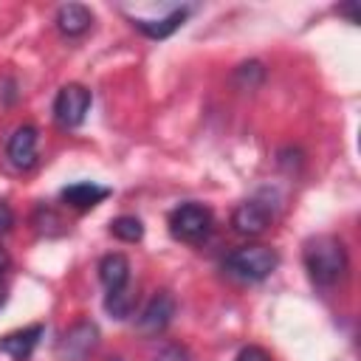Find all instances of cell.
I'll return each mask as SVG.
<instances>
[{
	"mask_svg": "<svg viewBox=\"0 0 361 361\" xmlns=\"http://www.w3.org/2000/svg\"><path fill=\"white\" fill-rule=\"evenodd\" d=\"M302 259H305L307 276L322 288H330V285L341 282L350 271V257H347L344 243L338 237H330V234L310 237L305 243Z\"/></svg>",
	"mask_w": 361,
	"mask_h": 361,
	"instance_id": "6da1fadb",
	"label": "cell"
},
{
	"mask_svg": "<svg viewBox=\"0 0 361 361\" xmlns=\"http://www.w3.org/2000/svg\"><path fill=\"white\" fill-rule=\"evenodd\" d=\"M279 265V254L271 248V245H243V248H234L223 268L243 279V282H262L265 276H271Z\"/></svg>",
	"mask_w": 361,
	"mask_h": 361,
	"instance_id": "7a4b0ae2",
	"label": "cell"
},
{
	"mask_svg": "<svg viewBox=\"0 0 361 361\" xmlns=\"http://www.w3.org/2000/svg\"><path fill=\"white\" fill-rule=\"evenodd\" d=\"M212 212L200 203H183L169 214V231L175 240L197 243L212 231Z\"/></svg>",
	"mask_w": 361,
	"mask_h": 361,
	"instance_id": "3957f363",
	"label": "cell"
},
{
	"mask_svg": "<svg viewBox=\"0 0 361 361\" xmlns=\"http://www.w3.org/2000/svg\"><path fill=\"white\" fill-rule=\"evenodd\" d=\"M90 110V90L85 85H65L59 87L56 99H54V118L62 124V127H79L85 121Z\"/></svg>",
	"mask_w": 361,
	"mask_h": 361,
	"instance_id": "277c9868",
	"label": "cell"
},
{
	"mask_svg": "<svg viewBox=\"0 0 361 361\" xmlns=\"http://www.w3.org/2000/svg\"><path fill=\"white\" fill-rule=\"evenodd\" d=\"M96 344H99V327L93 322L82 319L62 333V338L56 344V355L62 361H85L96 350Z\"/></svg>",
	"mask_w": 361,
	"mask_h": 361,
	"instance_id": "5b68a950",
	"label": "cell"
},
{
	"mask_svg": "<svg viewBox=\"0 0 361 361\" xmlns=\"http://www.w3.org/2000/svg\"><path fill=\"white\" fill-rule=\"evenodd\" d=\"M37 141H39V133L34 124H20L11 135H8V144H6V155L11 161V166L17 169H31L37 164Z\"/></svg>",
	"mask_w": 361,
	"mask_h": 361,
	"instance_id": "8992f818",
	"label": "cell"
},
{
	"mask_svg": "<svg viewBox=\"0 0 361 361\" xmlns=\"http://www.w3.org/2000/svg\"><path fill=\"white\" fill-rule=\"evenodd\" d=\"M271 223V212L268 206H262L259 200H245L240 203L234 212H231V226L237 234H245V237H257L268 228Z\"/></svg>",
	"mask_w": 361,
	"mask_h": 361,
	"instance_id": "52a82bcc",
	"label": "cell"
},
{
	"mask_svg": "<svg viewBox=\"0 0 361 361\" xmlns=\"http://www.w3.org/2000/svg\"><path fill=\"white\" fill-rule=\"evenodd\" d=\"M175 316V299L169 293H155L149 299V305L141 310L138 316V327L144 333H161Z\"/></svg>",
	"mask_w": 361,
	"mask_h": 361,
	"instance_id": "ba28073f",
	"label": "cell"
},
{
	"mask_svg": "<svg viewBox=\"0 0 361 361\" xmlns=\"http://www.w3.org/2000/svg\"><path fill=\"white\" fill-rule=\"evenodd\" d=\"M42 333H45V324H31V327L14 330V333H8V336L0 338V350L6 355H11L14 361H25L34 353V347L39 344Z\"/></svg>",
	"mask_w": 361,
	"mask_h": 361,
	"instance_id": "9c48e42d",
	"label": "cell"
},
{
	"mask_svg": "<svg viewBox=\"0 0 361 361\" xmlns=\"http://www.w3.org/2000/svg\"><path fill=\"white\" fill-rule=\"evenodd\" d=\"M186 17H189V8L186 6H180V8H172L166 17H161V20H144V17H133V25L144 34V37H149V39H166L169 34H175L183 23H186Z\"/></svg>",
	"mask_w": 361,
	"mask_h": 361,
	"instance_id": "30bf717a",
	"label": "cell"
},
{
	"mask_svg": "<svg viewBox=\"0 0 361 361\" xmlns=\"http://www.w3.org/2000/svg\"><path fill=\"white\" fill-rule=\"evenodd\" d=\"M59 197L73 206V209H93L96 203H102L104 197H110V189L107 186H99L93 180H79V183H71L59 192Z\"/></svg>",
	"mask_w": 361,
	"mask_h": 361,
	"instance_id": "8fae6325",
	"label": "cell"
},
{
	"mask_svg": "<svg viewBox=\"0 0 361 361\" xmlns=\"http://www.w3.org/2000/svg\"><path fill=\"white\" fill-rule=\"evenodd\" d=\"M99 279L107 288V293L130 288V262L124 254H107L99 262Z\"/></svg>",
	"mask_w": 361,
	"mask_h": 361,
	"instance_id": "7c38bea8",
	"label": "cell"
},
{
	"mask_svg": "<svg viewBox=\"0 0 361 361\" xmlns=\"http://www.w3.org/2000/svg\"><path fill=\"white\" fill-rule=\"evenodd\" d=\"M90 23H93V14H90V8L82 6V3H65V6H59V11H56V28H59L65 37H79V34H85V31L90 28Z\"/></svg>",
	"mask_w": 361,
	"mask_h": 361,
	"instance_id": "4fadbf2b",
	"label": "cell"
},
{
	"mask_svg": "<svg viewBox=\"0 0 361 361\" xmlns=\"http://www.w3.org/2000/svg\"><path fill=\"white\" fill-rule=\"evenodd\" d=\"M133 307H135V293H133V288L107 293V299H104V310H107L110 316H116V319H127V316L133 313Z\"/></svg>",
	"mask_w": 361,
	"mask_h": 361,
	"instance_id": "5bb4252c",
	"label": "cell"
},
{
	"mask_svg": "<svg viewBox=\"0 0 361 361\" xmlns=\"http://www.w3.org/2000/svg\"><path fill=\"white\" fill-rule=\"evenodd\" d=\"M110 231H113L118 240H124V243H138V240L144 237V226H141V220L133 217V214L116 217L113 226H110Z\"/></svg>",
	"mask_w": 361,
	"mask_h": 361,
	"instance_id": "9a60e30c",
	"label": "cell"
},
{
	"mask_svg": "<svg viewBox=\"0 0 361 361\" xmlns=\"http://www.w3.org/2000/svg\"><path fill=\"white\" fill-rule=\"evenodd\" d=\"M234 361H271V355H268L262 347L248 344V347H243V350L237 353V358H234Z\"/></svg>",
	"mask_w": 361,
	"mask_h": 361,
	"instance_id": "2e32d148",
	"label": "cell"
},
{
	"mask_svg": "<svg viewBox=\"0 0 361 361\" xmlns=\"http://www.w3.org/2000/svg\"><path fill=\"white\" fill-rule=\"evenodd\" d=\"M11 226H14V212H11V206H8V203H3V200H0V237H3V234H8V231H11Z\"/></svg>",
	"mask_w": 361,
	"mask_h": 361,
	"instance_id": "e0dca14e",
	"label": "cell"
},
{
	"mask_svg": "<svg viewBox=\"0 0 361 361\" xmlns=\"http://www.w3.org/2000/svg\"><path fill=\"white\" fill-rule=\"evenodd\" d=\"M8 265H11V257H8V251H6V248H0V276L8 271Z\"/></svg>",
	"mask_w": 361,
	"mask_h": 361,
	"instance_id": "ac0fdd59",
	"label": "cell"
},
{
	"mask_svg": "<svg viewBox=\"0 0 361 361\" xmlns=\"http://www.w3.org/2000/svg\"><path fill=\"white\" fill-rule=\"evenodd\" d=\"M338 11L350 14V23H358V14H355V3H350V6H344V8H338Z\"/></svg>",
	"mask_w": 361,
	"mask_h": 361,
	"instance_id": "d6986e66",
	"label": "cell"
},
{
	"mask_svg": "<svg viewBox=\"0 0 361 361\" xmlns=\"http://www.w3.org/2000/svg\"><path fill=\"white\" fill-rule=\"evenodd\" d=\"M6 299H8V288H6V282L0 279V307L6 305Z\"/></svg>",
	"mask_w": 361,
	"mask_h": 361,
	"instance_id": "ffe728a7",
	"label": "cell"
}]
</instances>
